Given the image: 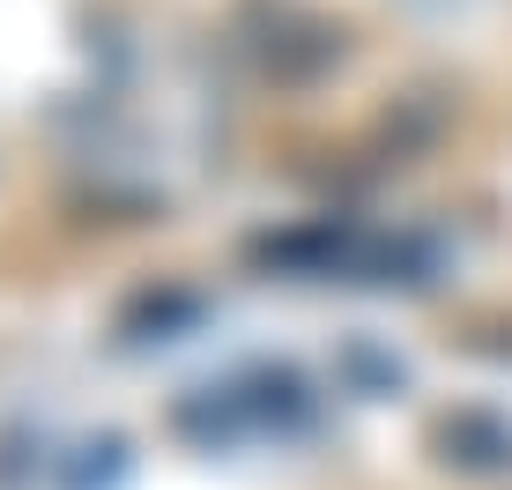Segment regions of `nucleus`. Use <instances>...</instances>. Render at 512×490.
Masks as SVG:
<instances>
[{"mask_svg":"<svg viewBox=\"0 0 512 490\" xmlns=\"http://www.w3.org/2000/svg\"><path fill=\"white\" fill-rule=\"evenodd\" d=\"M438 446H446V461L461 468H505L512 461V424H498V416H453L446 431H438Z\"/></svg>","mask_w":512,"mask_h":490,"instance_id":"nucleus-1","label":"nucleus"}]
</instances>
